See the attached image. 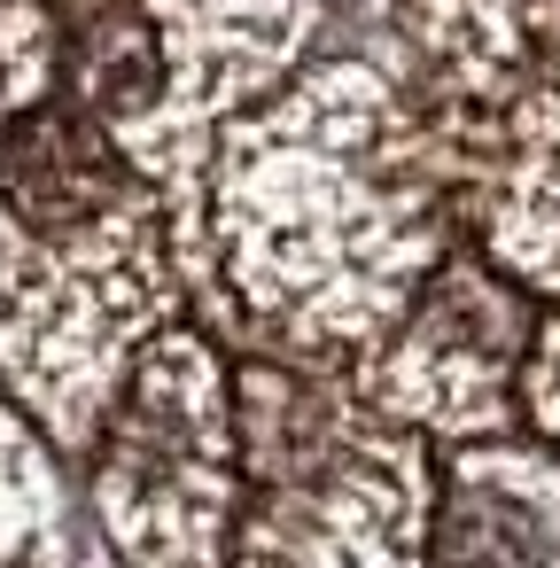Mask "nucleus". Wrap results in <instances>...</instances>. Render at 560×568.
<instances>
[{"label":"nucleus","mask_w":560,"mask_h":568,"mask_svg":"<svg viewBox=\"0 0 560 568\" xmlns=\"http://www.w3.org/2000/svg\"><path fill=\"white\" fill-rule=\"evenodd\" d=\"M459 242L413 79L319 48L226 125L187 288L257 358L350 374Z\"/></svg>","instance_id":"f257e3e1"},{"label":"nucleus","mask_w":560,"mask_h":568,"mask_svg":"<svg viewBox=\"0 0 560 568\" xmlns=\"http://www.w3.org/2000/svg\"><path fill=\"white\" fill-rule=\"evenodd\" d=\"M172 320H187L172 203L71 94H48L0 133V382L86 459Z\"/></svg>","instance_id":"f03ea898"},{"label":"nucleus","mask_w":560,"mask_h":568,"mask_svg":"<svg viewBox=\"0 0 560 568\" xmlns=\"http://www.w3.org/2000/svg\"><path fill=\"white\" fill-rule=\"evenodd\" d=\"M63 94L172 203L180 265L203 257V180L242 110L296 79L319 40V0H63Z\"/></svg>","instance_id":"7ed1b4c3"},{"label":"nucleus","mask_w":560,"mask_h":568,"mask_svg":"<svg viewBox=\"0 0 560 568\" xmlns=\"http://www.w3.org/2000/svg\"><path fill=\"white\" fill-rule=\"evenodd\" d=\"M250 498L234 568H436L444 444L381 420L350 374L242 358Z\"/></svg>","instance_id":"20e7f679"},{"label":"nucleus","mask_w":560,"mask_h":568,"mask_svg":"<svg viewBox=\"0 0 560 568\" xmlns=\"http://www.w3.org/2000/svg\"><path fill=\"white\" fill-rule=\"evenodd\" d=\"M459 234L560 304V0H397Z\"/></svg>","instance_id":"39448f33"},{"label":"nucleus","mask_w":560,"mask_h":568,"mask_svg":"<svg viewBox=\"0 0 560 568\" xmlns=\"http://www.w3.org/2000/svg\"><path fill=\"white\" fill-rule=\"evenodd\" d=\"M86 490L125 568H234V529L250 498L242 397L234 366L195 320H172L141 351L125 397L86 452Z\"/></svg>","instance_id":"423d86ee"},{"label":"nucleus","mask_w":560,"mask_h":568,"mask_svg":"<svg viewBox=\"0 0 560 568\" xmlns=\"http://www.w3.org/2000/svg\"><path fill=\"white\" fill-rule=\"evenodd\" d=\"M537 327H544V296H529L498 257L459 242L420 281V296L389 320V335L350 366V389L381 420H397L444 452L513 436V428H529L521 382H529Z\"/></svg>","instance_id":"0eeeda50"},{"label":"nucleus","mask_w":560,"mask_h":568,"mask_svg":"<svg viewBox=\"0 0 560 568\" xmlns=\"http://www.w3.org/2000/svg\"><path fill=\"white\" fill-rule=\"evenodd\" d=\"M436 568H560V444L537 428L444 452Z\"/></svg>","instance_id":"6e6552de"},{"label":"nucleus","mask_w":560,"mask_h":568,"mask_svg":"<svg viewBox=\"0 0 560 568\" xmlns=\"http://www.w3.org/2000/svg\"><path fill=\"white\" fill-rule=\"evenodd\" d=\"M63 452L0 382V560H40L63 545Z\"/></svg>","instance_id":"1a4fd4ad"},{"label":"nucleus","mask_w":560,"mask_h":568,"mask_svg":"<svg viewBox=\"0 0 560 568\" xmlns=\"http://www.w3.org/2000/svg\"><path fill=\"white\" fill-rule=\"evenodd\" d=\"M63 0H0V133L63 94Z\"/></svg>","instance_id":"9d476101"},{"label":"nucleus","mask_w":560,"mask_h":568,"mask_svg":"<svg viewBox=\"0 0 560 568\" xmlns=\"http://www.w3.org/2000/svg\"><path fill=\"white\" fill-rule=\"evenodd\" d=\"M521 405H529V428L560 444V304H552V312H544V327H537V351H529Z\"/></svg>","instance_id":"9b49d317"},{"label":"nucleus","mask_w":560,"mask_h":568,"mask_svg":"<svg viewBox=\"0 0 560 568\" xmlns=\"http://www.w3.org/2000/svg\"><path fill=\"white\" fill-rule=\"evenodd\" d=\"M0 568H40V560H0Z\"/></svg>","instance_id":"f8f14e48"}]
</instances>
